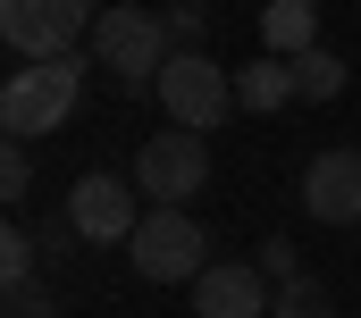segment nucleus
I'll list each match as a JSON object with an SVG mask.
<instances>
[{
  "mask_svg": "<svg viewBox=\"0 0 361 318\" xmlns=\"http://www.w3.org/2000/svg\"><path fill=\"white\" fill-rule=\"evenodd\" d=\"M286 101H302V92H294V59L261 51V59H244V68H235V109H252V117H277Z\"/></svg>",
  "mask_w": 361,
  "mask_h": 318,
  "instance_id": "nucleus-10",
  "label": "nucleus"
},
{
  "mask_svg": "<svg viewBox=\"0 0 361 318\" xmlns=\"http://www.w3.org/2000/svg\"><path fill=\"white\" fill-rule=\"evenodd\" d=\"M101 0H0V42L25 59H68L76 42H92Z\"/></svg>",
  "mask_w": 361,
  "mask_h": 318,
  "instance_id": "nucleus-3",
  "label": "nucleus"
},
{
  "mask_svg": "<svg viewBox=\"0 0 361 318\" xmlns=\"http://www.w3.org/2000/svg\"><path fill=\"white\" fill-rule=\"evenodd\" d=\"M302 210L319 227H361V151H319L302 167Z\"/></svg>",
  "mask_w": 361,
  "mask_h": 318,
  "instance_id": "nucleus-9",
  "label": "nucleus"
},
{
  "mask_svg": "<svg viewBox=\"0 0 361 318\" xmlns=\"http://www.w3.org/2000/svg\"><path fill=\"white\" fill-rule=\"evenodd\" d=\"M152 92H160V109H169L177 126H193V134H210V126L235 109V76H227L210 51H177V59L160 68V84H152Z\"/></svg>",
  "mask_w": 361,
  "mask_h": 318,
  "instance_id": "nucleus-6",
  "label": "nucleus"
},
{
  "mask_svg": "<svg viewBox=\"0 0 361 318\" xmlns=\"http://www.w3.org/2000/svg\"><path fill=\"white\" fill-rule=\"evenodd\" d=\"M169 34H177V51H202L210 42V0H169Z\"/></svg>",
  "mask_w": 361,
  "mask_h": 318,
  "instance_id": "nucleus-15",
  "label": "nucleus"
},
{
  "mask_svg": "<svg viewBox=\"0 0 361 318\" xmlns=\"http://www.w3.org/2000/svg\"><path fill=\"white\" fill-rule=\"evenodd\" d=\"M294 92H302V101H336V92H345V59H336V51H302V59H294Z\"/></svg>",
  "mask_w": 361,
  "mask_h": 318,
  "instance_id": "nucleus-12",
  "label": "nucleus"
},
{
  "mask_svg": "<svg viewBox=\"0 0 361 318\" xmlns=\"http://www.w3.org/2000/svg\"><path fill=\"white\" fill-rule=\"evenodd\" d=\"M85 51H68V59H25L17 76L0 84V126H8V143H42V134H59L68 117H76V101H85Z\"/></svg>",
  "mask_w": 361,
  "mask_h": 318,
  "instance_id": "nucleus-1",
  "label": "nucleus"
},
{
  "mask_svg": "<svg viewBox=\"0 0 361 318\" xmlns=\"http://www.w3.org/2000/svg\"><path fill=\"white\" fill-rule=\"evenodd\" d=\"M126 260H135V276H152V285H193V276L210 268V235L193 227V210H143Z\"/></svg>",
  "mask_w": 361,
  "mask_h": 318,
  "instance_id": "nucleus-4",
  "label": "nucleus"
},
{
  "mask_svg": "<svg viewBox=\"0 0 361 318\" xmlns=\"http://www.w3.org/2000/svg\"><path fill=\"white\" fill-rule=\"evenodd\" d=\"M169 59H177V34H169V17H160V8H135V0L101 8V25H92V68L118 84V92L160 84Z\"/></svg>",
  "mask_w": 361,
  "mask_h": 318,
  "instance_id": "nucleus-2",
  "label": "nucleus"
},
{
  "mask_svg": "<svg viewBox=\"0 0 361 318\" xmlns=\"http://www.w3.org/2000/svg\"><path fill=\"white\" fill-rule=\"evenodd\" d=\"M261 51H277V59L319 51V0H269L261 8Z\"/></svg>",
  "mask_w": 361,
  "mask_h": 318,
  "instance_id": "nucleus-11",
  "label": "nucleus"
},
{
  "mask_svg": "<svg viewBox=\"0 0 361 318\" xmlns=\"http://www.w3.org/2000/svg\"><path fill=\"white\" fill-rule=\"evenodd\" d=\"M135 193H143V184H118L109 167L76 176V184H68V227H76V243H101V251L135 243V227H143V201H135Z\"/></svg>",
  "mask_w": 361,
  "mask_h": 318,
  "instance_id": "nucleus-7",
  "label": "nucleus"
},
{
  "mask_svg": "<svg viewBox=\"0 0 361 318\" xmlns=\"http://www.w3.org/2000/svg\"><path fill=\"white\" fill-rule=\"evenodd\" d=\"M34 268H42V235L8 227V235H0V285L17 293V285H34Z\"/></svg>",
  "mask_w": 361,
  "mask_h": 318,
  "instance_id": "nucleus-13",
  "label": "nucleus"
},
{
  "mask_svg": "<svg viewBox=\"0 0 361 318\" xmlns=\"http://www.w3.org/2000/svg\"><path fill=\"white\" fill-rule=\"evenodd\" d=\"M8 318H59V302H51L42 285H17V293H8Z\"/></svg>",
  "mask_w": 361,
  "mask_h": 318,
  "instance_id": "nucleus-18",
  "label": "nucleus"
},
{
  "mask_svg": "<svg viewBox=\"0 0 361 318\" xmlns=\"http://www.w3.org/2000/svg\"><path fill=\"white\" fill-rule=\"evenodd\" d=\"M277 285L261 276V260H210L193 276V318H269Z\"/></svg>",
  "mask_w": 361,
  "mask_h": 318,
  "instance_id": "nucleus-8",
  "label": "nucleus"
},
{
  "mask_svg": "<svg viewBox=\"0 0 361 318\" xmlns=\"http://www.w3.org/2000/svg\"><path fill=\"white\" fill-rule=\"evenodd\" d=\"M252 260H261V276H269V285H302V251H294L286 235H269Z\"/></svg>",
  "mask_w": 361,
  "mask_h": 318,
  "instance_id": "nucleus-16",
  "label": "nucleus"
},
{
  "mask_svg": "<svg viewBox=\"0 0 361 318\" xmlns=\"http://www.w3.org/2000/svg\"><path fill=\"white\" fill-rule=\"evenodd\" d=\"M135 184L152 193V210H185V201L210 184V134H193V126L152 134V143L135 151Z\"/></svg>",
  "mask_w": 361,
  "mask_h": 318,
  "instance_id": "nucleus-5",
  "label": "nucleus"
},
{
  "mask_svg": "<svg viewBox=\"0 0 361 318\" xmlns=\"http://www.w3.org/2000/svg\"><path fill=\"white\" fill-rule=\"evenodd\" d=\"M269 318H336V302H328L319 276H302V285H277V310Z\"/></svg>",
  "mask_w": 361,
  "mask_h": 318,
  "instance_id": "nucleus-14",
  "label": "nucleus"
},
{
  "mask_svg": "<svg viewBox=\"0 0 361 318\" xmlns=\"http://www.w3.org/2000/svg\"><path fill=\"white\" fill-rule=\"evenodd\" d=\"M34 193V159H25V143H8L0 151V201H25Z\"/></svg>",
  "mask_w": 361,
  "mask_h": 318,
  "instance_id": "nucleus-17",
  "label": "nucleus"
}]
</instances>
